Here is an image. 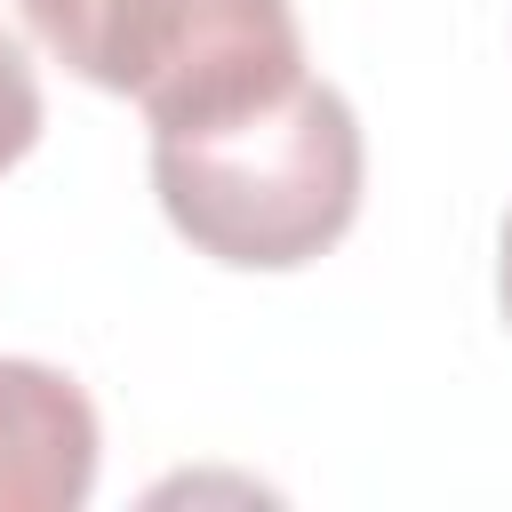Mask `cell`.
<instances>
[{"mask_svg":"<svg viewBox=\"0 0 512 512\" xmlns=\"http://www.w3.org/2000/svg\"><path fill=\"white\" fill-rule=\"evenodd\" d=\"M360 184V112L312 72L240 112L152 128V192L168 224L224 272H296L328 256L360 216Z\"/></svg>","mask_w":512,"mask_h":512,"instance_id":"6da1fadb","label":"cell"},{"mask_svg":"<svg viewBox=\"0 0 512 512\" xmlns=\"http://www.w3.org/2000/svg\"><path fill=\"white\" fill-rule=\"evenodd\" d=\"M32 40L152 128L240 112L304 72L288 0H16Z\"/></svg>","mask_w":512,"mask_h":512,"instance_id":"7a4b0ae2","label":"cell"},{"mask_svg":"<svg viewBox=\"0 0 512 512\" xmlns=\"http://www.w3.org/2000/svg\"><path fill=\"white\" fill-rule=\"evenodd\" d=\"M96 408L48 360H0V512H72L96 488Z\"/></svg>","mask_w":512,"mask_h":512,"instance_id":"3957f363","label":"cell"},{"mask_svg":"<svg viewBox=\"0 0 512 512\" xmlns=\"http://www.w3.org/2000/svg\"><path fill=\"white\" fill-rule=\"evenodd\" d=\"M40 120H48V104H40V80H32L24 48L0 32V168H16V160L40 144Z\"/></svg>","mask_w":512,"mask_h":512,"instance_id":"277c9868","label":"cell"},{"mask_svg":"<svg viewBox=\"0 0 512 512\" xmlns=\"http://www.w3.org/2000/svg\"><path fill=\"white\" fill-rule=\"evenodd\" d=\"M496 304L512 320V216H504V240H496Z\"/></svg>","mask_w":512,"mask_h":512,"instance_id":"5b68a950","label":"cell"}]
</instances>
